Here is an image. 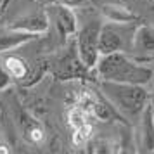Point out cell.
Returning <instances> with one entry per match:
<instances>
[{"label": "cell", "instance_id": "2", "mask_svg": "<svg viewBox=\"0 0 154 154\" xmlns=\"http://www.w3.org/2000/svg\"><path fill=\"white\" fill-rule=\"evenodd\" d=\"M100 90L104 97L114 106V109L126 118H135L142 114L149 104V92L146 90V85L100 80Z\"/></svg>", "mask_w": 154, "mask_h": 154}, {"label": "cell", "instance_id": "6", "mask_svg": "<svg viewBox=\"0 0 154 154\" xmlns=\"http://www.w3.org/2000/svg\"><path fill=\"white\" fill-rule=\"evenodd\" d=\"M50 26V17L47 11H38L31 12L28 16H23L14 23L9 24V29H19V31H28V33H45Z\"/></svg>", "mask_w": 154, "mask_h": 154}, {"label": "cell", "instance_id": "8", "mask_svg": "<svg viewBox=\"0 0 154 154\" xmlns=\"http://www.w3.org/2000/svg\"><path fill=\"white\" fill-rule=\"evenodd\" d=\"M140 147L146 152H154V107L147 104L140 119Z\"/></svg>", "mask_w": 154, "mask_h": 154}, {"label": "cell", "instance_id": "5", "mask_svg": "<svg viewBox=\"0 0 154 154\" xmlns=\"http://www.w3.org/2000/svg\"><path fill=\"white\" fill-rule=\"evenodd\" d=\"M135 59L142 64H151L154 61V28L147 24H140L133 33L132 42Z\"/></svg>", "mask_w": 154, "mask_h": 154}, {"label": "cell", "instance_id": "9", "mask_svg": "<svg viewBox=\"0 0 154 154\" xmlns=\"http://www.w3.org/2000/svg\"><path fill=\"white\" fill-rule=\"evenodd\" d=\"M100 14L107 23H114V24H121V26L139 21V16L133 14L128 7L119 5V4H104L100 7Z\"/></svg>", "mask_w": 154, "mask_h": 154}, {"label": "cell", "instance_id": "13", "mask_svg": "<svg viewBox=\"0 0 154 154\" xmlns=\"http://www.w3.org/2000/svg\"><path fill=\"white\" fill-rule=\"evenodd\" d=\"M92 135H94V126L90 123H87V125L80 126V128H75L73 142H75V146H85L92 139Z\"/></svg>", "mask_w": 154, "mask_h": 154}, {"label": "cell", "instance_id": "7", "mask_svg": "<svg viewBox=\"0 0 154 154\" xmlns=\"http://www.w3.org/2000/svg\"><path fill=\"white\" fill-rule=\"evenodd\" d=\"M125 49V38L121 36L114 23L102 24L99 33V52L100 56L112 54V52H123Z\"/></svg>", "mask_w": 154, "mask_h": 154}, {"label": "cell", "instance_id": "1", "mask_svg": "<svg viewBox=\"0 0 154 154\" xmlns=\"http://www.w3.org/2000/svg\"><path fill=\"white\" fill-rule=\"evenodd\" d=\"M94 69L100 80L118 83L147 85L154 78V69L151 66L139 63L135 57L126 56L125 52H112L100 56Z\"/></svg>", "mask_w": 154, "mask_h": 154}, {"label": "cell", "instance_id": "14", "mask_svg": "<svg viewBox=\"0 0 154 154\" xmlns=\"http://www.w3.org/2000/svg\"><path fill=\"white\" fill-rule=\"evenodd\" d=\"M11 82H12V75L7 71V68L4 64L0 63V90L7 88L9 85H11Z\"/></svg>", "mask_w": 154, "mask_h": 154}, {"label": "cell", "instance_id": "16", "mask_svg": "<svg viewBox=\"0 0 154 154\" xmlns=\"http://www.w3.org/2000/svg\"><path fill=\"white\" fill-rule=\"evenodd\" d=\"M63 4H66V5H69V7H78V5H82V4H85L87 0H61Z\"/></svg>", "mask_w": 154, "mask_h": 154}, {"label": "cell", "instance_id": "11", "mask_svg": "<svg viewBox=\"0 0 154 154\" xmlns=\"http://www.w3.org/2000/svg\"><path fill=\"white\" fill-rule=\"evenodd\" d=\"M88 112L85 111L83 107H80V106H73L69 109V112H68V123H69V126L75 130V128H80V126L87 125V123H90L88 121Z\"/></svg>", "mask_w": 154, "mask_h": 154}, {"label": "cell", "instance_id": "4", "mask_svg": "<svg viewBox=\"0 0 154 154\" xmlns=\"http://www.w3.org/2000/svg\"><path fill=\"white\" fill-rule=\"evenodd\" d=\"M47 12H49L50 21H54L59 35L63 36L64 40L73 36V35H76V31L80 26H78L76 14L73 12V7H69V5H66V4L61 2V4L50 5Z\"/></svg>", "mask_w": 154, "mask_h": 154}, {"label": "cell", "instance_id": "12", "mask_svg": "<svg viewBox=\"0 0 154 154\" xmlns=\"http://www.w3.org/2000/svg\"><path fill=\"white\" fill-rule=\"evenodd\" d=\"M4 66L7 68V71L12 75V78H23L26 75V63L19 59V57H7L5 61H4Z\"/></svg>", "mask_w": 154, "mask_h": 154}, {"label": "cell", "instance_id": "15", "mask_svg": "<svg viewBox=\"0 0 154 154\" xmlns=\"http://www.w3.org/2000/svg\"><path fill=\"white\" fill-rule=\"evenodd\" d=\"M28 137L33 142H40V140L43 139V132H42V128H38V126H35V128H31L28 132Z\"/></svg>", "mask_w": 154, "mask_h": 154}, {"label": "cell", "instance_id": "3", "mask_svg": "<svg viewBox=\"0 0 154 154\" xmlns=\"http://www.w3.org/2000/svg\"><path fill=\"white\" fill-rule=\"evenodd\" d=\"M102 28V23L92 17L88 21H85L76 31V52L82 63L88 68L94 69L97 64L100 52H99V33Z\"/></svg>", "mask_w": 154, "mask_h": 154}, {"label": "cell", "instance_id": "10", "mask_svg": "<svg viewBox=\"0 0 154 154\" xmlns=\"http://www.w3.org/2000/svg\"><path fill=\"white\" fill-rule=\"evenodd\" d=\"M38 38L36 33H28V31H19V29H9L7 33L0 35V54L7 52V50H14L21 47L24 43L31 42Z\"/></svg>", "mask_w": 154, "mask_h": 154}]
</instances>
